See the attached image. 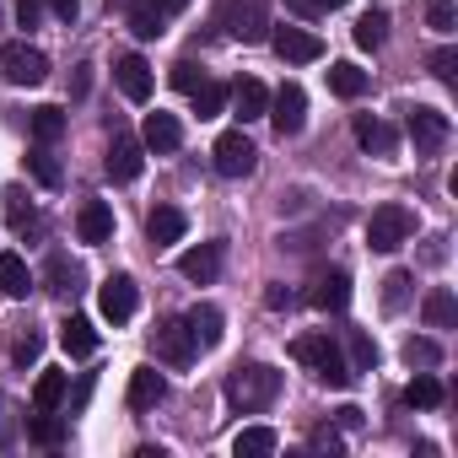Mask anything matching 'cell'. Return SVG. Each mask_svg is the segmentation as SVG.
<instances>
[{
	"label": "cell",
	"mask_w": 458,
	"mask_h": 458,
	"mask_svg": "<svg viewBox=\"0 0 458 458\" xmlns=\"http://www.w3.org/2000/svg\"><path fill=\"white\" fill-rule=\"evenodd\" d=\"M281 399V372L265 367V361H249V367H233L226 372V404L238 415H259Z\"/></svg>",
	"instance_id": "1"
},
{
	"label": "cell",
	"mask_w": 458,
	"mask_h": 458,
	"mask_svg": "<svg viewBox=\"0 0 458 458\" xmlns=\"http://www.w3.org/2000/svg\"><path fill=\"white\" fill-rule=\"evenodd\" d=\"M292 356L318 377V383H329V388H351V361H345V351H340V340L329 335V329H318V335H297L292 340Z\"/></svg>",
	"instance_id": "2"
},
{
	"label": "cell",
	"mask_w": 458,
	"mask_h": 458,
	"mask_svg": "<svg viewBox=\"0 0 458 458\" xmlns=\"http://www.w3.org/2000/svg\"><path fill=\"white\" fill-rule=\"evenodd\" d=\"M221 28L233 44H265L270 38V0H226Z\"/></svg>",
	"instance_id": "3"
},
{
	"label": "cell",
	"mask_w": 458,
	"mask_h": 458,
	"mask_svg": "<svg viewBox=\"0 0 458 458\" xmlns=\"http://www.w3.org/2000/svg\"><path fill=\"white\" fill-rule=\"evenodd\" d=\"M410 233H415V210H404V205H377L372 221H367L372 254H394L399 243H410Z\"/></svg>",
	"instance_id": "4"
},
{
	"label": "cell",
	"mask_w": 458,
	"mask_h": 458,
	"mask_svg": "<svg viewBox=\"0 0 458 458\" xmlns=\"http://www.w3.org/2000/svg\"><path fill=\"white\" fill-rule=\"evenodd\" d=\"M0 76L12 87H44L49 81V55L33 44H0Z\"/></svg>",
	"instance_id": "5"
},
{
	"label": "cell",
	"mask_w": 458,
	"mask_h": 458,
	"mask_svg": "<svg viewBox=\"0 0 458 458\" xmlns=\"http://www.w3.org/2000/svg\"><path fill=\"white\" fill-rule=\"evenodd\" d=\"M210 157H216V173H221V178H249L254 162H259V151H254V140H249L243 130H226Z\"/></svg>",
	"instance_id": "6"
},
{
	"label": "cell",
	"mask_w": 458,
	"mask_h": 458,
	"mask_svg": "<svg viewBox=\"0 0 458 458\" xmlns=\"http://www.w3.org/2000/svg\"><path fill=\"white\" fill-rule=\"evenodd\" d=\"M270 124H276V135L286 140V135H302V124H308V92L297 87V81H286L276 98H270Z\"/></svg>",
	"instance_id": "7"
},
{
	"label": "cell",
	"mask_w": 458,
	"mask_h": 458,
	"mask_svg": "<svg viewBox=\"0 0 458 458\" xmlns=\"http://www.w3.org/2000/svg\"><path fill=\"white\" fill-rule=\"evenodd\" d=\"M404 130H410V140H415V151H442L447 146V135H453V124H447V114H437V108H410L404 114Z\"/></svg>",
	"instance_id": "8"
},
{
	"label": "cell",
	"mask_w": 458,
	"mask_h": 458,
	"mask_svg": "<svg viewBox=\"0 0 458 458\" xmlns=\"http://www.w3.org/2000/svg\"><path fill=\"white\" fill-rule=\"evenodd\" d=\"M98 308H103V318H108V324H130V318H135V308H140L135 281H130V276H108V281L98 286Z\"/></svg>",
	"instance_id": "9"
},
{
	"label": "cell",
	"mask_w": 458,
	"mask_h": 458,
	"mask_svg": "<svg viewBox=\"0 0 458 458\" xmlns=\"http://www.w3.org/2000/svg\"><path fill=\"white\" fill-rule=\"evenodd\" d=\"M151 351L167 361V367H189L194 361V335H189V324L183 318H167V324H157V335H151Z\"/></svg>",
	"instance_id": "10"
},
{
	"label": "cell",
	"mask_w": 458,
	"mask_h": 458,
	"mask_svg": "<svg viewBox=\"0 0 458 458\" xmlns=\"http://www.w3.org/2000/svg\"><path fill=\"white\" fill-rule=\"evenodd\" d=\"M270 44H276V55H281L286 65H313V60H324V38L308 33V28H276Z\"/></svg>",
	"instance_id": "11"
},
{
	"label": "cell",
	"mask_w": 458,
	"mask_h": 458,
	"mask_svg": "<svg viewBox=\"0 0 458 458\" xmlns=\"http://www.w3.org/2000/svg\"><path fill=\"white\" fill-rule=\"evenodd\" d=\"M108 178L114 183H135L140 178V167H146V146L135 140V135H124V130H114V146H108Z\"/></svg>",
	"instance_id": "12"
},
{
	"label": "cell",
	"mask_w": 458,
	"mask_h": 458,
	"mask_svg": "<svg viewBox=\"0 0 458 458\" xmlns=\"http://www.w3.org/2000/svg\"><path fill=\"white\" fill-rule=\"evenodd\" d=\"M221 259H226V243H199V249H189V254L178 259V276L194 281V286H210V281L221 276Z\"/></svg>",
	"instance_id": "13"
},
{
	"label": "cell",
	"mask_w": 458,
	"mask_h": 458,
	"mask_svg": "<svg viewBox=\"0 0 458 458\" xmlns=\"http://www.w3.org/2000/svg\"><path fill=\"white\" fill-rule=\"evenodd\" d=\"M356 146L367 151V157H394V146H399V135H394V124L388 119H377V114H356Z\"/></svg>",
	"instance_id": "14"
},
{
	"label": "cell",
	"mask_w": 458,
	"mask_h": 458,
	"mask_svg": "<svg viewBox=\"0 0 458 458\" xmlns=\"http://www.w3.org/2000/svg\"><path fill=\"white\" fill-rule=\"evenodd\" d=\"M308 302H313L318 313H345V308H351V276H345V270H324V276L313 281Z\"/></svg>",
	"instance_id": "15"
},
{
	"label": "cell",
	"mask_w": 458,
	"mask_h": 458,
	"mask_svg": "<svg viewBox=\"0 0 458 458\" xmlns=\"http://www.w3.org/2000/svg\"><path fill=\"white\" fill-rule=\"evenodd\" d=\"M114 81H119V92H124L130 103H146V98H151V65H146L140 55H119V60H114Z\"/></svg>",
	"instance_id": "16"
},
{
	"label": "cell",
	"mask_w": 458,
	"mask_h": 458,
	"mask_svg": "<svg viewBox=\"0 0 458 458\" xmlns=\"http://www.w3.org/2000/svg\"><path fill=\"white\" fill-rule=\"evenodd\" d=\"M140 146L146 151H157V157H167V151H178L183 146V124L173 119V114H146V130H140Z\"/></svg>",
	"instance_id": "17"
},
{
	"label": "cell",
	"mask_w": 458,
	"mask_h": 458,
	"mask_svg": "<svg viewBox=\"0 0 458 458\" xmlns=\"http://www.w3.org/2000/svg\"><path fill=\"white\" fill-rule=\"evenodd\" d=\"M76 238L81 243H108L114 238V210H108V199H87L76 210Z\"/></svg>",
	"instance_id": "18"
},
{
	"label": "cell",
	"mask_w": 458,
	"mask_h": 458,
	"mask_svg": "<svg viewBox=\"0 0 458 458\" xmlns=\"http://www.w3.org/2000/svg\"><path fill=\"white\" fill-rule=\"evenodd\" d=\"M183 324H189V335H194V345H199V351L221 345V335H226V318H221V308H210V302L189 308V313H183Z\"/></svg>",
	"instance_id": "19"
},
{
	"label": "cell",
	"mask_w": 458,
	"mask_h": 458,
	"mask_svg": "<svg viewBox=\"0 0 458 458\" xmlns=\"http://www.w3.org/2000/svg\"><path fill=\"white\" fill-rule=\"evenodd\" d=\"M189 233V221H183V210L178 205H157L151 216H146V238L157 243V249H167V243H178Z\"/></svg>",
	"instance_id": "20"
},
{
	"label": "cell",
	"mask_w": 458,
	"mask_h": 458,
	"mask_svg": "<svg viewBox=\"0 0 458 458\" xmlns=\"http://www.w3.org/2000/svg\"><path fill=\"white\" fill-rule=\"evenodd\" d=\"M44 292L76 297V292H81V265H76L71 254H49V265H44Z\"/></svg>",
	"instance_id": "21"
},
{
	"label": "cell",
	"mask_w": 458,
	"mask_h": 458,
	"mask_svg": "<svg viewBox=\"0 0 458 458\" xmlns=\"http://www.w3.org/2000/svg\"><path fill=\"white\" fill-rule=\"evenodd\" d=\"M60 345H65V356H76V361H87V356H98V329H92V318H81V313H71V318L60 324Z\"/></svg>",
	"instance_id": "22"
},
{
	"label": "cell",
	"mask_w": 458,
	"mask_h": 458,
	"mask_svg": "<svg viewBox=\"0 0 458 458\" xmlns=\"http://www.w3.org/2000/svg\"><path fill=\"white\" fill-rule=\"evenodd\" d=\"M130 410H157L162 399H167V383H162V372L157 367H140V372H130Z\"/></svg>",
	"instance_id": "23"
},
{
	"label": "cell",
	"mask_w": 458,
	"mask_h": 458,
	"mask_svg": "<svg viewBox=\"0 0 458 458\" xmlns=\"http://www.w3.org/2000/svg\"><path fill=\"white\" fill-rule=\"evenodd\" d=\"M0 292H6L12 302H22L33 292V270H28L22 254H0Z\"/></svg>",
	"instance_id": "24"
},
{
	"label": "cell",
	"mask_w": 458,
	"mask_h": 458,
	"mask_svg": "<svg viewBox=\"0 0 458 458\" xmlns=\"http://www.w3.org/2000/svg\"><path fill=\"white\" fill-rule=\"evenodd\" d=\"M226 98H233V108H238V119H243V124H249V119H265V108H270V92H265L254 76H249V81H238Z\"/></svg>",
	"instance_id": "25"
},
{
	"label": "cell",
	"mask_w": 458,
	"mask_h": 458,
	"mask_svg": "<svg viewBox=\"0 0 458 458\" xmlns=\"http://www.w3.org/2000/svg\"><path fill=\"white\" fill-rule=\"evenodd\" d=\"M28 442L60 447V442H65V415H60V410H33V415H28Z\"/></svg>",
	"instance_id": "26"
},
{
	"label": "cell",
	"mask_w": 458,
	"mask_h": 458,
	"mask_svg": "<svg viewBox=\"0 0 458 458\" xmlns=\"http://www.w3.org/2000/svg\"><path fill=\"white\" fill-rule=\"evenodd\" d=\"M276 447H281V437H276L270 426H243V431L233 437V453H238V458H270Z\"/></svg>",
	"instance_id": "27"
},
{
	"label": "cell",
	"mask_w": 458,
	"mask_h": 458,
	"mask_svg": "<svg viewBox=\"0 0 458 458\" xmlns=\"http://www.w3.org/2000/svg\"><path fill=\"white\" fill-rule=\"evenodd\" d=\"M329 92H335V98H345V103H356V98L367 92V71H361V65H351V60L329 65Z\"/></svg>",
	"instance_id": "28"
},
{
	"label": "cell",
	"mask_w": 458,
	"mask_h": 458,
	"mask_svg": "<svg viewBox=\"0 0 458 458\" xmlns=\"http://www.w3.org/2000/svg\"><path fill=\"white\" fill-rule=\"evenodd\" d=\"M28 130H33V140H38V146H55V140L65 135V108H55V103L33 108V114H28Z\"/></svg>",
	"instance_id": "29"
},
{
	"label": "cell",
	"mask_w": 458,
	"mask_h": 458,
	"mask_svg": "<svg viewBox=\"0 0 458 458\" xmlns=\"http://www.w3.org/2000/svg\"><path fill=\"white\" fill-rule=\"evenodd\" d=\"M420 318H426L431 329H453V324H458V302H453V292H447V286L426 292V302H420Z\"/></svg>",
	"instance_id": "30"
},
{
	"label": "cell",
	"mask_w": 458,
	"mask_h": 458,
	"mask_svg": "<svg viewBox=\"0 0 458 458\" xmlns=\"http://www.w3.org/2000/svg\"><path fill=\"white\" fill-rule=\"evenodd\" d=\"M65 388H71V377L55 372V367H44L38 383H33V410H60L65 404Z\"/></svg>",
	"instance_id": "31"
},
{
	"label": "cell",
	"mask_w": 458,
	"mask_h": 458,
	"mask_svg": "<svg viewBox=\"0 0 458 458\" xmlns=\"http://www.w3.org/2000/svg\"><path fill=\"white\" fill-rule=\"evenodd\" d=\"M167 28V12L157 6V0H130V33L135 38H157Z\"/></svg>",
	"instance_id": "32"
},
{
	"label": "cell",
	"mask_w": 458,
	"mask_h": 458,
	"mask_svg": "<svg viewBox=\"0 0 458 458\" xmlns=\"http://www.w3.org/2000/svg\"><path fill=\"white\" fill-rule=\"evenodd\" d=\"M351 38H356V49H383V38H388V12H361L356 28H351Z\"/></svg>",
	"instance_id": "33"
},
{
	"label": "cell",
	"mask_w": 458,
	"mask_h": 458,
	"mask_svg": "<svg viewBox=\"0 0 458 458\" xmlns=\"http://www.w3.org/2000/svg\"><path fill=\"white\" fill-rule=\"evenodd\" d=\"M442 399H447V394H442V383H437L431 372H415V383L404 388V404H410V410H437Z\"/></svg>",
	"instance_id": "34"
},
{
	"label": "cell",
	"mask_w": 458,
	"mask_h": 458,
	"mask_svg": "<svg viewBox=\"0 0 458 458\" xmlns=\"http://www.w3.org/2000/svg\"><path fill=\"white\" fill-rule=\"evenodd\" d=\"M28 173H33L44 189H60V178H65V173H60V162H55V151H49V146H38V140H33V151H28Z\"/></svg>",
	"instance_id": "35"
},
{
	"label": "cell",
	"mask_w": 458,
	"mask_h": 458,
	"mask_svg": "<svg viewBox=\"0 0 458 458\" xmlns=\"http://www.w3.org/2000/svg\"><path fill=\"white\" fill-rule=\"evenodd\" d=\"M345 345H351V372H372L377 367V340L367 329H345Z\"/></svg>",
	"instance_id": "36"
},
{
	"label": "cell",
	"mask_w": 458,
	"mask_h": 458,
	"mask_svg": "<svg viewBox=\"0 0 458 458\" xmlns=\"http://www.w3.org/2000/svg\"><path fill=\"white\" fill-rule=\"evenodd\" d=\"M189 98H194V114H199V119H216V114L226 108V87H221V81H199Z\"/></svg>",
	"instance_id": "37"
},
{
	"label": "cell",
	"mask_w": 458,
	"mask_h": 458,
	"mask_svg": "<svg viewBox=\"0 0 458 458\" xmlns=\"http://www.w3.org/2000/svg\"><path fill=\"white\" fill-rule=\"evenodd\" d=\"M410 281H415L410 270H394V276L383 281V313H399V308L410 302Z\"/></svg>",
	"instance_id": "38"
},
{
	"label": "cell",
	"mask_w": 458,
	"mask_h": 458,
	"mask_svg": "<svg viewBox=\"0 0 458 458\" xmlns=\"http://www.w3.org/2000/svg\"><path fill=\"white\" fill-rule=\"evenodd\" d=\"M0 199H6V221L17 226V233H22V226H33V205H28V194H22L17 183H12L6 194H0Z\"/></svg>",
	"instance_id": "39"
},
{
	"label": "cell",
	"mask_w": 458,
	"mask_h": 458,
	"mask_svg": "<svg viewBox=\"0 0 458 458\" xmlns=\"http://www.w3.org/2000/svg\"><path fill=\"white\" fill-rule=\"evenodd\" d=\"M404 361L410 367H437L442 361V345L437 340H404Z\"/></svg>",
	"instance_id": "40"
},
{
	"label": "cell",
	"mask_w": 458,
	"mask_h": 458,
	"mask_svg": "<svg viewBox=\"0 0 458 458\" xmlns=\"http://www.w3.org/2000/svg\"><path fill=\"white\" fill-rule=\"evenodd\" d=\"M167 81H173V87H178V92H194V87H199V81H205V71H199V65H194V60H178V65H173V71H167Z\"/></svg>",
	"instance_id": "41"
},
{
	"label": "cell",
	"mask_w": 458,
	"mask_h": 458,
	"mask_svg": "<svg viewBox=\"0 0 458 458\" xmlns=\"http://www.w3.org/2000/svg\"><path fill=\"white\" fill-rule=\"evenodd\" d=\"M38 351H44V335H38V329H28V335L12 345V361H17V367H28V361H38Z\"/></svg>",
	"instance_id": "42"
},
{
	"label": "cell",
	"mask_w": 458,
	"mask_h": 458,
	"mask_svg": "<svg viewBox=\"0 0 458 458\" xmlns=\"http://www.w3.org/2000/svg\"><path fill=\"white\" fill-rule=\"evenodd\" d=\"M426 22H431L437 33H453V22H458V12H453V0H431V6H426Z\"/></svg>",
	"instance_id": "43"
},
{
	"label": "cell",
	"mask_w": 458,
	"mask_h": 458,
	"mask_svg": "<svg viewBox=\"0 0 458 458\" xmlns=\"http://www.w3.org/2000/svg\"><path fill=\"white\" fill-rule=\"evenodd\" d=\"M453 71H458V49H437V55H431V76L453 87Z\"/></svg>",
	"instance_id": "44"
},
{
	"label": "cell",
	"mask_w": 458,
	"mask_h": 458,
	"mask_svg": "<svg viewBox=\"0 0 458 458\" xmlns=\"http://www.w3.org/2000/svg\"><path fill=\"white\" fill-rule=\"evenodd\" d=\"M38 17H44V0H17V22L22 28H38Z\"/></svg>",
	"instance_id": "45"
},
{
	"label": "cell",
	"mask_w": 458,
	"mask_h": 458,
	"mask_svg": "<svg viewBox=\"0 0 458 458\" xmlns=\"http://www.w3.org/2000/svg\"><path fill=\"white\" fill-rule=\"evenodd\" d=\"M44 6H49L60 22H76V17H81V0H44Z\"/></svg>",
	"instance_id": "46"
},
{
	"label": "cell",
	"mask_w": 458,
	"mask_h": 458,
	"mask_svg": "<svg viewBox=\"0 0 458 458\" xmlns=\"http://www.w3.org/2000/svg\"><path fill=\"white\" fill-rule=\"evenodd\" d=\"M313 447H318V453H340V431L318 426V431H313Z\"/></svg>",
	"instance_id": "47"
},
{
	"label": "cell",
	"mask_w": 458,
	"mask_h": 458,
	"mask_svg": "<svg viewBox=\"0 0 458 458\" xmlns=\"http://www.w3.org/2000/svg\"><path fill=\"white\" fill-rule=\"evenodd\" d=\"M265 308H276V313L292 308V292H286V286H270V292H265Z\"/></svg>",
	"instance_id": "48"
},
{
	"label": "cell",
	"mask_w": 458,
	"mask_h": 458,
	"mask_svg": "<svg viewBox=\"0 0 458 458\" xmlns=\"http://www.w3.org/2000/svg\"><path fill=\"white\" fill-rule=\"evenodd\" d=\"M286 6H292L297 17H308V22H313V17H324V6H318V0H286Z\"/></svg>",
	"instance_id": "49"
},
{
	"label": "cell",
	"mask_w": 458,
	"mask_h": 458,
	"mask_svg": "<svg viewBox=\"0 0 458 458\" xmlns=\"http://www.w3.org/2000/svg\"><path fill=\"white\" fill-rule=\"evenodd\" d=\"M335 415H340V426H345V431H356V426H361V410H356V404H345V410H335Z\"/></svg>",
	"instance_id": "50"
},
{
	"label": "cell",
	"mask_w": 458,
	"mask_h": 458,
	"mask_svg": "<svg viewBox=\"0 0 458 458\" xmlns=\"http://www.w3.org/2000/svg\"><path fill=\"white\" fill-rule=\"evenodd\" d=\"M12 442V415H6V399H0V447Z\"/></svg>",
	"instance_id": "51"
},
{
	"label": "cell",
	"mask_w": 458,
	"mask_h": 458,
	"mask_svg": "<svg viewBox=\"0 0 458 458\" xmlns=\"http://www.w3.org/2000/svg\"><path fill=\"white\" fill-rule=\"evenodd\" d=\"M157 6H162V12L173 17V12H183V6H189V0H157Z\"/></svg>",
	"instance_id": "52"
},
{
	"label": "cell",
	"mask_w": 458,
	"mask_h": 458,
	"mask_svg": "<svg viewBox=\"0 0 458 458\" xmlns=\"http://www.w3.org/2000/svg\"><path fill=\"white\" fill-rule=\"evenodd\" d=\"M318 6H324V12H335V6H345V0H318Z\"/></svg>",
	"instance_id": "53"
}]
</instances>
